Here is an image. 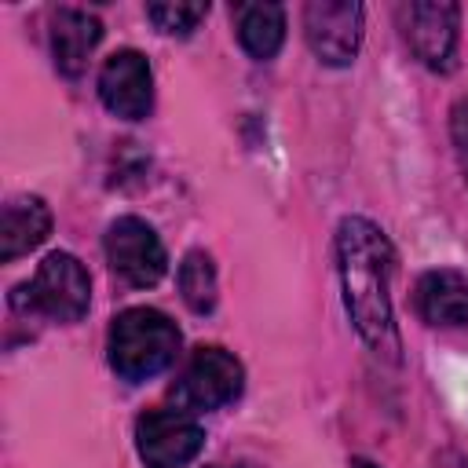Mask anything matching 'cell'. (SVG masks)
<instances>
[{
    "label": "cell",
    "mask_w": 468,
    "mask_h": 468,
    "mask_svg": "<svg viewBox=\"0 0 468 468\" xmlns=\"http://www.w3.org/2000/svg\"><path fill=\"white\" fill-rule=\"evenodd\" d=\"M336 271L344 311L362 336V344L388 358H402V336L391 307V278H395V249L391 238L369 216H344L336 227Z\"/></svg>",
    "instance_id": "6da1fadb"
},
{
    "label": "cell",
    "mask_w": 468,
    "mask_h": 468,
    "mask_svg": "<svg viewBox=\"0 0 468 468\" xmlns=\"http://www.w3.org/2000/svg\"><path fill=\"white\" fill-rule=\"evenodd\" d=\"M179 340V325L165 311L124 307L110 325V369L128 384H143L176 362Z\"/></svg>",
    "instance_id": "7a4b0ae2"
},
{
    "label": "cell",
    "mask_w": 468,
    "mask_h": 468,
    "mask_svg": "<svg viewBox=\"0 0 468 468\" xmlns=\"http://www.w3.org/2000/svg\"><path fill=\"white\" fill-rule=\"evenodd\" d=\"M11 303L18 311H33V314H44L51 322H62V325H73L88 314V303H91V278L84 271V263L73 256V252H48L33 278L26 285H18L11 292Z\"/></svg>",
    "instance_id": "3957f363"
},
{
    "label": "cell",
    "mask_w": 468,
    "mask_h": 468,
    "mask_svg": "<svg viewBox=\"0 0 468 468\" xmlns=\"http://www.w3.org/2000/svg\"><path fill=\"white\" fill-rule=\"evenodd\" d=\"M241 388H245L241 362L230 351L205 344L186 358V366L179 369L168 395H172L176 410L194 417V413H212V410L234 402L241 395Z\"/></svg>",
    "instance_id": "277c9868"
},
{
    "label": "cell",
    "mask_w": 468,
    "mask_h": 468,
    "mask_svg": "<svg viewBox=\"0 0 468 468\" xmlns=\"http://www.w3.org/2000/svg\"><path fill=\"white\" fill-rule=\"evenodd\" d=\"M395 22L410 51L435 73L457 69L461 7L453 0H406L395 7Z\"/></svg>",
    "instance_id": "5b68a950"
},
{
    "label": "cell",
    "mask_w": 468,
    "mask_h": 468,
    "mask_svg": "<svg viewBox=\"0 0 468 468\" xmlns=\"http://www.w3.org/2000/svg\"><path fill=\"white\" fill-rule=\"evenodd\" d=\"M106 263L110 271L132 285V289H150L165 278L168 271V252L157 238V230L139 219V216H117L106 227Z\"/></svg>",
    "instance_id": "8992f818"
},
{
    "label": "cell",
    "mask_w": 468,
    "mask_h": 468,
    "mask_svg": "<svg viewBox=\"0 0 468 468\" xmlns=\"http://www.w3.org/2000/svg\"><path fill=\"white\" fill-rule=\"evenodd\" d=\"M366 7L358 0H311L303 7V37L322 66L344 69L355 62L362 44Z\"/></svg>",
    "instance_id": "52a82bcc"
},
{
    "label": "cell",
    "mask_w": 468,
    "mask_h": 468,
    "mask_svg": "<svg viewBox=\"0 0 468 468\" xmlns=\"http://www.w3.org/2000/svg\"><path fill=\"white\" fill-rule=\"evenodd\" d=\"M205 446V428L183 410H146L135 420V450L146 468H183Z\"/></svg>",
    "instance_id": "ba28073f"
},
{
    "label": "cell",
    "mask_w": 468,
    "mask_h": 468,
    "mask_svg": "<svg viewBox=\"0 0 468 468\" xmlns=\"http://www.w3.org/2000/svg\"><path fill=\"white\" fill-rule=\"evenodd\" d=\"M99 99L121 121H143L154 110V73L143 51L121 48L99 69Z\"/></svg>",
    "instance_id": "9c48e42d"
},
{
    "label": "cell",
    "mask_w": 468,
    "mask_h": 468,
    "mask_svg": "<svg viewBox=\"0 0 468 468\" xmlns=\"http://www.w3.org/2000/svg\"><path fill=\"white\" fill-rule=\"evenodd\" d=\"M413 307L435 329L468 325V274H461L453 267L424 271L413 289Z\"/></svg>",
    "instance_id": "30bf717a"
},
{
    "label": "cell",
    "mask_w": 468,
    "mask_h": 468,
    "mask_svg": "<svg viewBox=\"0 0 468 468\" xmlns=\"http://www.w3.org/2000/svg\"><path fill=\"white\" fill-rule=\"evenodd\" d=\"M102 40V22L91 11L80 7H58L51 15V58L55 69L66 77H80L88 66V55Z\"/></svg>",
    "instance_id": "8fae6325"
},
{
    "label": "cell",
    "mask_w": 468,
    "mask_h": 468,
    "mask_svg": "<svg viewBox=\"0 0 468 468\" xmlns=\"http://www.w3.org/2000/svg\"><path fill=\"white\" fill-rule=\"evenodd\" d=\"M51 234V208L37 194H18L4 201L0 212V260L11 263L37 249Z\"/></svg>",
    "instance_id": "7c38bea8"
},
{
    "label": "cell",
    "mask_w": 468,
    "mask_h": 468,
    "mask_svg": "<svg viewBox=\"0 0 468 468\" xmlns=\"http://www.w3.org/2000/svg\"><path fill=\"white\" fill-rule=\"evenodd\" d=\"M238 44L256 62H267L278 55L285 40V7L282 4H238Z\"/></svg>",
    "instance_id": "4fadbf2b"
},
{
    "label": "cell",
    "mask_w": 468,
    "mask_h": 468,
    "mask_svg": "<svg viewBox=\"0 0 468 468\" xmlns=\"http://www.w3.org/2000/svg\"><path fill=\"white\" fill-rule=\"evenodd\" d=\"M176 285H179V296L183 303L194 311V314H208L216 307V296H219V285H216V263L205 249H190L183 260H179V271H176Z\"/></svg>",
    "instance_id": "5bb4252c"
},
{
    "label": "cell",
    "mask_w": 468,
    "mask_h": 468,
    "mask_svg": "<svg viewBox=\"0 0 468 468\" xmlns=\"http://www.w3.org/2000/svg\"><path fill=\"white\" fill-rule=\"evenodd\" d=\"M208 15V4H186V0H165V4H146V18L154 22V29L168 33V37H190L197 29V22Z\"/></svg>",
    "instance_id": "9a60e30c"
},
{
    "label": "cell",
    "mask_w": 468,
    "mask_h": 468,
    "mask_svg": "<svg viewBox=\"0 0 468 468\" xmlns=\"http://www.w3.org/2000/svg\"><path fill=\"white\" fill-rule=\"evenodd\" d=\"M450 139H453L461 172H464V179H468V99L453 102V110H450Z\"/></svg>",
    "instance_id": "2e32d148"
},
{
    "label": "cell",
    "mask_w": 468,
    "mask_h": 468,
    "mask_svg": "<svg viewBox=\"0 0 468 468\" xmlns=\"http://www.w3.org/2000/svg\"><path fill=\"white\" fill-rule=\"evenodd\" d=\"M355 468H380V464H373V461H366V457H355Z\"/></svg>",
    "instance_id": "e0dca14e"
}]
</instances>
